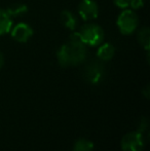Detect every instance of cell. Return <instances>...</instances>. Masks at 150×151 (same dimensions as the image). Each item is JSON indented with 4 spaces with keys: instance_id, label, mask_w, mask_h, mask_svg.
Here are the masks:
<instances>
[{
    "instance_id": "6da1fadb",
    "label": "cell",
    "mask_w": 150,
    "mask_h": 151,
    "mask_svg": "<svg viewBox=\"0 0 150 151\" xmlns=\"http://www.w3.org/2000/svg\"><path fill=\"white\" fill-rule=\"evenodd\" d=\"M58 62L62 67L79 65L86 58V45L82 42L79 33H73L69 41L63 44L57 54Z\"/></svg>"
},
{
    "instance_id": "7a4b0ae2",
    "label": "cell",
    "mask_w": 150,
    "mask_h": 151,
    "mask_svg": "<svg viewBox=\"0 0 150 151\" xmlns=\"http://www.w3.org/2000/svg\"><path fill=\"white\" fill-rule=\"evenodd\" d=\"M78 33H79L82 42L85 45L97 46L101 44V42L104 39V31L100 26L96 24L84 25Z\"/></svg>"
},
{
    "instance_id": "3957f363",
    "label": "cell",
    "mask_w": 150,
    "mask_h": 151,
    "mask_svg": "<svg viewBox=\"0 0 150 151\" xmlns=\"http://www.w3.org/2000/svg\"><path fill=\"white\" fill-rule=\"evenodd\" d=\"M138 17L136 12L131 9H124L117 18V27L120 33L123 35H130L136 30L138 26Z\"/></svg>"
},
{
    "instance_id": "277c9868",
    "label": "cell",
    "mask_w": 150,
    "mask_h": 151,
    "mask_svg": "<svg viewBox=\"0 0 150 151\" xmlns=\"http://www.w3.org/2000/svg\"><path fill=\"white\" fill-rule=\"evenodd\" d=\"M83 75L90 84H98L105 75V68L101 60H92L84 68Z\"/></svg>"
},
{
    "instance_id": "5b68a950",
    "label": "cell",
    "mask_w": 150,
    "mask_h": 151,
    "mask_svg": "<svg viewBox=\"0 0 150 151\" xmlns=\"http://www.w3.org/2000/svg\"><path fill=\"white\" fill-rule=\"evenodd\" d=\"M144 142V137L142 134L138 131L133 132L122 138L121 148L123 151H142Z\"/></svg>"
},
{
    "instance_id": "8992f818",
    "label": "cell",
    "mask_w": 150,
    "mask_h": 151,
    "mask_svg": "<svg viewBox=\"0 0 150 151\" xmlns=\"http://www.w3.org/2000/svg\"><path fill=\"white\" fill-rule=\"evenodd\" d=\"M78 12L84 21L94 20L99 14L98 4L94 0H82L78 6Z\"/></svg>"
},
{
    "instance_id": "52a82bcc",
    "label": "cell",
    "mask_w": 150,
    "mask_h": 151,
    "mask_svg": "<svg viewBox=\"0 0 150 151\" xmlns=\"http://www.w3.org/2000/svg\"><path fill=\"white\" fill-rule=\"evenodd\" d=\"M33 35V29L25 23H20L16 25L11 30V37L16 41L25 43L27 42Z\"/></svg>"
},
{
    "instance_id": "ba28073f",
    "label": "cell",
    "mask_w": 150,
    "mask_h": 151,
    "mask_svg": "<svg viewBox=\"0 0 150 151\" xmlns=\"http://www.w3.org/2000/svg\"><path fill=\"white\" fill-rule=\"evenodd\" d=\"M115 54V48L111 43H104L99 47L97 52V57L101 61H109L113 58Z\"/></svg>"
},
{
    "instance_id": "9c48e42d",
    "label": "cell",
    "mask_w": 150,
    "mask_h": 151,
    "mask_svg": "<svg viewBox=\"0 0 150 151\" xmlns=\"http://www.w3.org/2000/svg\"><path fill=\"white\" fill-rule=\"evenodd\" d=\"M61 22L62 24L66 27L69 30H74L77 27V19L75 18V16L69 10H63L61 12Z\"/></svg>"
},
{
    "instance_id": "30bf717a",
    "label": "cell",
    "mask_w": 150,
    "mask_h": 151,
    "mask_svg": "<svg viewBox=\"0 0 150 151\" xmlns=\"http://www.w3.org/2000/svg\"><path fill=\"white\" fill-rule=\"evenodd\" d=\"M12 21L6 10L0 9V35L8 33L11 29Z\"/></svg>"
},
{
    "instance_id": "8fae6325",
    "label": "cell",
    "mask_w": 150,
    "mask_h": 151,
    "mask_svg": "<svg viewBox=\"0 0 150 151\" xmlns=\"http://www.w3.org/2000/svg\"><path fill=\"white\" fill-rule=\"evenodd\" d=\"M6 12H7L10 18H11V17L16 18V17L24 16V14H26L27 12H28V6L22 3L12 4V5H10L9 7L6 9Z\"/></svg>"
},
{
    "instance_id": "7c38bea8",
    "label": "cell",
    "mask_w": 150,
    "mask_h": 151,
    "mask_svg": "<svg viewBox=\"0 0 150 151\" xmlns=\"http://www.w3.org/2000/svg\"><path fill=\"white\" fill-rule=\"evenodd\" d=\"M138 41L148 52L150 46V30L148 27H143L138 33Z\"/></svg>"
},
{
    "instance_id": "4fadbf2b",
    "label": "cell",
    "mask_w": 150,
    "mask_h": 151,
    "mask_svg": "<svg viewBox=\"0 0 150 151\" xmlns=\"http://www.w3.org/2000/svg\"><path fill=\"white\" fill-rule=\"evenodd\" d=\"M94 144L86 139H80L75 143L73 151H93Z\"/></svg>"
},
{
    "instance_id": "5bb4252c",
    "label": "cell",
    "mask_w": 150,
    "mask_h": 151,
    "mask_svg": "<svg viewBox=\"0 0 150 151\" xmlns=\"http://www.w3.org/2000/svg\"><path fill=\"white\" fill-rule=\"evenodd\" d=\"M138 132L142 134L143 137H144L145 133H148V121H147L146 118H143V119H141L140 124H139V127H138Z\"/></svg>"
},
{
    "instance_id": "9a60e30c",
    "label": "cell",
    "mask_w": 150,
    "mask_h": 151,
    "mask_svg": "<svg viewBox=\"0 0 150 151\" xmlns=\"http://www.w3.org/2000/svg\"><path fill=\"white\" fill-rule=\"evenodd\" d=\"M144 5V0H128V6L133 8H139Z\"/></svg>"
},
{
    "instance_id": "2e32d148",
    "label": "cell",
    "mask_w": 150,
    "mask_h": 151,
    "mask_svg": "<svg viewBox=\"0 0 150 151\" xmlns=\"http://www.w3.org/2000/svg\"><path fill=\"white\" fill-rule=\"evenodd\" d=\"M113 1L114 4L119 8L126 9V8L128 7V0H113Z\"/></svg>"
},
{
    "instance_id": "e0dca14e",
    "label": "cell",
    "mask_w": 150,
    "mask_h": 151,
    "mask_svg": "<svg viewBox=\"0 0 150 151\" xmlns=\"http://www.w3.org/2000/svg\"><path fill=\"white\" fill-rule=\"evenodd\" d=\"M3 64H4V57H3V55H2V52H0V69L2 68Z\"/></svg>"
},
{
    "instance_id": "ac0fdd59",
    "label": "cell",
    "mask_w": 150,
    "mask_h": 151,
    "mask_svg": "<svg viewBox=\"0 0 150 151\" xmlns=\"http://www.w3.org/2000/svg\"><path fill=\"white\" fill-rule=\"evenodd\" d=\"M143 93H144L146 98H149V86H146V88H145V90L143 91Z\"/></svg>"
}]
</instances>
